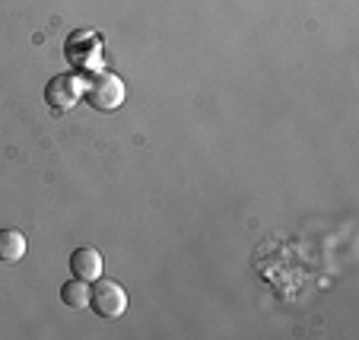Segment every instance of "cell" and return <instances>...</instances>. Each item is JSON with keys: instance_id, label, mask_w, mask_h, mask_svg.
<instances>
[{"instance_id": "1", "label": "cell", "mask_w": 359, "mask_h": 340, "mask_svg": "<svg viewBox=\"0 0 359 340\" xmlns=\"http://www.w3.org/2000/svg\"><path fill=\"white\" fill-rule=\"evenodd\" d=\"M124 95H128V86L118 74L111 70H99L93 74V80L83 86V102L93 105L95 111H115L124 105Z\"/></svg>"}, {"instance_id": "2", "label": "cell", "mask_w": 359, "mask_h": 340, "mask_svg": "<svg viewBox=\"0 0 359 340\" xmlns=\"http://www.w3.org/2000/svg\"><path fill=\"white\" fill-rule=\"evenodd\" d=\"M128 290L118 280H93L89 283V308L99 318H121L128 312Z\"/></svg>"}, {"instance_id": "3", "label": "cell", "mask_w": 359, "mask_h": 340, "mask_svg": "<svg viewBox=\"0 0 359 340\" xmlns=\"http://www.w3.org/2000/svg\"><path fill=\"white\" fill-rule=\"evenodd\" d=\"M83 76H76V74H61V76H55V80H48V86H45V102H48V109L51 111H70L74 105H80L83 102Z\"/></svg>"}, {"instance_id": "4", "label": "cell", "mask_w": 359, "mask_h": 340, "mask_svg": "<svg viewBox=\"0 0 359 340\" xmlns=\"http://www.w3.org/2000/svg\"><path fill=\"white\" fill-rule=\"evenodd\" d=\"M70 273L86 280V283H93V280H99L102 273H105V261H102V254L95 252V248L83 245L70 254Z\"/></svg>"}, {"instance_id": "5", "label": "cell", "mask_w": 359, "mask_h": 340, "mask_svg": "<svg viewBox=\"0 0 359 340\" xmlns=\"http://www.w3.org/2000/svg\"><path fill=\"white\" fill-rule=\"evenodd\" d=\"M29 252V238L20 229H0V261L13 264Z\"/></svg>"}, {"instance_id": "6", "label": "cell", "mask_w": 359, "mask_h": 340, "mask_svg": "<svg viewBox=\"0 0 359 340\" xmlns=\"http://www.w3.org/2000/svg\"><path fill=\"white\" fill-rule=\"evenodd\" d=\"M61 302L67 308H89V283L80 277L67 280V283L61 286Z\"/></svg>"}]
</instances>
